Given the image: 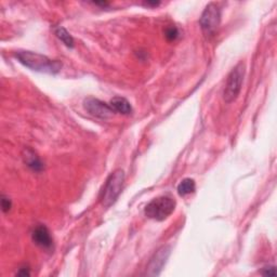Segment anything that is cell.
I'll return each instance as SVG.
<instances>
[{
    "instance_id": "1",
    "label": "cell",
    "mask_w": 277,
    "mask_h": 277,
    "mask_svg": "<svg viewBox=\"0 0 277 277\" xmlns=\"http://www.w3.org/2000/svg\"><path fill=\"white\" fill-rule=\"evenodd\" d=\"M15 58L21 64L26 66L32 70L39 71V73L55 75L62 69V64L59 61L49 59L46 55L32 51H20L15 52Z\"/></svg>"
},
{
    "instance_id": "2",
    "label": "cell",
    "mask_w": 277,
    "mask_h": 277,
    "mask_svg": "<svg viewBox=\"0 0 277 277\" xmlns=\"http://www.w3.org/2000/svg\"><path fill=\"white\" fill-rule=\"evenodd\" d=\"M175 208V201L170 196H159L157 198H154L153 201L149 202L144 213L147 218L156 220V221H164L170 217Z\"/></svg>"
},
{
    "instance_id": "3",
    "label": "cell",
    "mask_w": 277,
    "mask_h": 277,
    "mask_svg": "<svg viewBox=\"0 0 277 277\" xmlns=\"http://www.w3.org/2000/svg\"><path fill=\"white\" fill-rule=\"evenodd\" d=\"M245 70L246 66L243 62H240L231 70L228 79H226L223 91V99L226 103H232L237 99L242 89L243 77H245Z\"/></svg>"
},
{
    "instance_id": "4",
    "label": "cell",
    "mask_w": 277,
    "mask_h": 277,
    "mask_svg": "<svg viewBox=\"0 0 277 277\" xmlns=\"http://www.w3.org/2000/svg\"><path fill=\"white\" fill-rule=\"evenodd\" d=\"M124 181L125 173L121 169L115 170L114 173L108 176L101 197V202L104 207H109L110 205H113L116 202V199L118 198L121 192V188H123Z\"/></svg>"
},
{
    "instance_id": "5",
    "label": "cell",
    "mask_w": 277,
    "mask_h": 277,
    "mask_svg": "<svg viewBox=\"0 0 277 277\" xmlns=\"http://www.w3.org/2000/svg\"><path fill=\"white\" fill-rule=\"evenodd\" d=\"M221 22V10L217 3L211 2L205 8L204 12L199 20L204 34L206 36H212L218 30Z\"/></svg>"
},
{
    "instance_id": "6",
    "label": "cell",
    "mask_w": 277,
    "mask_h": 277,
    "mask_svg": "<svg viewBox=\"0 0 277 277\" xmlns=\"http://www.w3.org/2000/svg\"><path fill=\"white\" fill-rule=\"evenodd\" d=\"M84 106L90 115L101 119L109 118L110 116H113V114L115 113L109 104L104 103L101 100L94 98L86 99L84 102Z\"/></svg>"
},
{
    "instance_id": "7",
    "label": "cell",
    "mask_w": 277,
    "mask_h": 277,
    "mask_svg": "<svg viewBox=\"0 0 277 277\" xmlns=\"http://www.w3.org/2000/svg\"><path fill=\"white\" fill-rule=\"evenodd\" d=\"M170 247L169 246H163L160 247L158 250L155 252L153 258L151 259V261L148 263V275H159L162 270L164 268V265L167 262V260L170 256Z\"/></svg>"
},
{
    "instance_id": "8",
    "label": "cell",
    "mask_w": 277,
    "mask_h": 277,
    "mask_svg": "<svg viewBox=\"0 0 277 277\" xmlns=\"http://www.w3.org/2000/svg\"><path fill=\"white\" fill-rule=\"evenodd\" d=\"M32 237L37 246L45 249H49L52 247V237L50 235V232L45 225L36 226L34 231H33Z\"/></svg>"
},
{
    "instance_id": "9",
    "label": "cell",
    "mask_w": 277,
    "mask_h": 277,
    "mask_svg": "<svg viewBox=\"0 0 277 277\" xmlns=\"http://www.w3.org/2000/svg\"><path fill=\"white\" fill-rule=\"evenodd\" d=\"M24 163L34 171H41L43 168V165L41 163L40 158L37 156L35 152L31 148H25L23 153Z\"/></svg>"
},
{
    "instance_id": "10",
    "label": "cell",
    "mask_w": 277,
    "mask_h": 277,
    "mask_svg": "<svg viewBox=\"0 0 277 277\" xmlns=\"http://www.w3.org/2000/svg\"><path fill=\"white\" fill-rule=\"evenodd\" d=\"M109 105L115 113H119L123 115H129L132 113L131 105L128 100H126L125 98L116 97L110 101Z\"/></svg>"
},
{
    "instance_id": "11",
    "label": "cell",
    "mask_w": 277,
    "mask_h": 277,
    "mask_svg": "<svg viewBox=\"0 0 277 277\" xmlns=\"http://www.w3.org/2000/svg\"><path fill=\"white\" fill-rule=\"evenodd\" d=\"M195 188H196L195 181L191 178H186L184 180H182L180 182V184L178 185V193L180 196H185L188 195V194L195 192Z\"/></svg>"
},
{
    "instance_id": "12",
    "label": "cell",
    "mask_w": 277,
    "mask_h": 277,
    "mask_svg": "<svg viewBox=\"0 0 277 277\" xmlns=\"http://www.w3.org/2000/svg\"><path fill=\"white\" fill-rule=\"evenodd\" d=\"M55 35H57V37L64 43L65 46H68L69 48L74 47L73 37L70 36L69 33L66 31L64 27H58V29L55 30Z\"/></svg>"
},
{
    "instance_id": "13",
    "label": "cell",
    "mask_w": 277,
    "mask_h": 277,
    "mask_svg": "<svg viewBox=\"0 0 277 277\" xmlns=\"http://www.w3.org/2000/svg\"><path fill=\"white\" fill-rule=\"evenodd\" d=\"M165 35L169 41H173L179 37V31L175 27H169V29L166 30Z\"/></svg>"
},
{
    "instance_id": "14",
    "label": "cell",
    "mask_w": 277,
    "mask_h": 277,
    "mask_svg": "<svg viewBox=\"0 0 277 277\" xmlns=\"http://www.w3.org/2000/svg\"><path fill=\"white\" fill-rule=\"evenodd\" d=\"M11 206H12V203L9 199V197L2 195L1 196V208L3 212H8L9 210L11 209Z\"/></svg>"
},
{
    "instance_id": "15",
    "label": "cell",
    "mask_w": 277,
    "mask_h": 277,
    "mask_svg": "<svg viewBox=\"0 0 277 277\" xmlns=\"http://www.w3.org/2000/svg\"><path fill=\"white\" fill-rule=\"evenodd\" d=\"M262 274L263 275H269V276H275V268L274 267H269V268H265L262 271Z\"/></svg>"
},
{
    "instance_id": "16",
    "label": "cell",
    "mask_w": 277,
    "mask_h": 277,
    "mask_svg": "<svg viewBox=\"0 0 277 277\" xmlns=\"http://www.w3.org/2000/svg\"><path fill=\"white\" fill-rule=\"evenodd\" d=\"M18 275H22V276H29V275H31V273H30L29 269H25V268H23V269H21L20 272H18Z\"/></svg>"
},
{
    "instance_id": "17",
    "label": "cell",
    "mask_w": 277,
    "mask_h": 277,
    "mask_svg": "<svg viewBox=\"0 0 277 277\" xmlns=\"http://www.w3.org/2000/svg\"><path fill=\"white\" fill-rule=\"evenodd\" d=\"M145 5H148V7H156V5H158L159 4V2H149V1H147V2H145L144 3Z\"/></svg>"
}]
</instances>
